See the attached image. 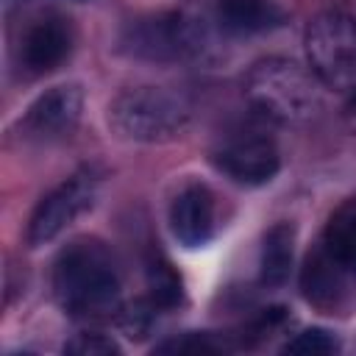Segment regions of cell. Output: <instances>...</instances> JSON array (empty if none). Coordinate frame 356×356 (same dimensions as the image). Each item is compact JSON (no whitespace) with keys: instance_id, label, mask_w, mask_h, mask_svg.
Instances as JSON below:
<instances>
[{"instance_id":"6da1fadb","label":"cell","mask_w":356,"mask_h":356,"mask_svg":"<svg viewBox=\"0 0 356 356\" xmlns=\"http://www.w3.org/2000/svg\"><path fill=\"white\" fill-rule=\"evenodd\" d=\"M53 295L78 320H106L120 309V270L97 239H72L53 261Z\"/></svg>"},{"instance_id":"7a4b0ae2","label":"cell","mask_w":356,"mask_h":356,"mask_svg":"<svg viewBox=\"0 0 356 356\" xmlns=\"http://www.w3.org/2000/svg\"><path fill=\"white\" fill-rule=\"evenodd\" d=\"M323 89L312 67L281 56L256 61L242 81L245 100L261 117L281 125H300L317 117L323 108Z\"/></svg>"},{"instance_id":"3957f363","label":"cell","mask_w":356,"mask_h":356,"mask_svg":"<svg viewBox=\"0 0 356 356\" xmlns=\"http://www.w3.org/2000/svg\"><path fill=\"white\" fill-rule=\"evenodd\" d=\"M189 106L161 86H128L108 103V125L125 142L164 145L189 128Z\"/></svg>"},{"instance_id":"277c9868","label":"cell","mask_w":356,"mask_h":356,"mask_svg":"<svg viewBox=\"0 0 356 356\" xmlns=\"http://www.w3.org/2000/svg\"><path fill=\"white\" fill-rule=\"evenodd\" d=\"M303 44L320 83L356 106V19L342 11L317 14L306 28Z\"/></svg>"},{"instance_id":"5b68a950","label":"cell","mask_w":356,"mask_h":356,"mask_svg":"<svg viewBox=\"0 0 356 356\" xmlns=\"http://www.w3.org/2000/svg\"><path fill=\"white\" fill-rule=\"evenodd\" d=\"M206 42L209 39L203 25L181 11H164L134 19L122 33V50L128 56L159 64L200 58L209 47Z\"/></svg>"},{"instance_id":"8992f818","label":"cell","mask_w":356,"mask_h":356,"mask_svg":"<svg viewBox=\"0 0 356 356\" xmlns=\"http://www.w3.org/2000/svg\"><path fill=\"white\" fill-rule=\"evenodd\" d=\"M100 192V172L95 167H81L70 178H64L56 189H50L33 209L28 222V245L42 248L61 236L78 217H83Z\"/></svg>"},{"instance_id":"52a82bcc","label":"cell","mask_w":356,"mask_h":356,"mask_svg":"<svg viewBox=\"0 0 356 356\" xmlns=\"http://www.w3.org/2000/svg\"><path fill=\"white\" fill-rule=\"evenodd\" d=\"M83 86L81 83H56L44 89L22 114L19 131L31 142H61L75 134L83 117Z\"/></svg>"},{"instance_id":"ba28073f","label":"cell","mask_w":356,"mask_h":356,"mask_svg":"<svg viewBox=\"0 0 356 356\" xmlns=\"http://www.w3.org/2000/svg\"><path fill=\"white\" fill-rule=\"evenodd\" d=\"M211 161L228 181L239 186L270 184L281 170V153L275 142L256 131L228 136L222 145L211 150Z\"/></svg>"},{"instance_id":"9c48e42d","label":"cell","mask_w":356,"mask_h":356,"mask_svg":"<svg viewBox=\"0 0 356 356\" xmlns=\"http://www.w3.org/2000/svg\"><path fill=\"white\" fill-rule=\"evenodd\" d=\"M72 42V25L64 14H39L28 22V28L19 36V67L28 75H47L70 58Z\"/></svg>"},{"instance_id":"30bf717a","label":"cell","mask_w":356,"mask_h":356,"mask_svg":"<svg viewBox=\"0 0 356 356\" xmlns=\"http://www.w3.org/2000/svg\"><path fill=\"white\" fill-rule=\"evenodd\" d=\"M300 292L314 309L325 314H342L356 300V275L337 264L317 242L306 253L300 270Z\"/></svg>"},{"instance_id":"8fae6325","label":"cell","mask_w":356,"mask_h":356,"mask_svg":"<svg viewBox=\"0 0 356 356\" xmlns=\"http://www.w3.org/2000/svg\"><path fill=\"white\" fill-rule=\"evenodd\" d=\"M214 195L203 184L184 186L170 203V231L184 248H203L214 236Z\"/></svg>"},{"instance_id":"7c38bea8","label":"cell","mask_w":356,"mask_h":356,"mask_svg":"<svg viewBox=\"0 0 356 356\" xmlns=\"http://www.w3.org/2000/svg\"><path fill=\"white\" fill-rule=\"evenodd\" d=\"M217 25L234 36L267 33L286 22V11L275 0H217Z\"/></svg>"},{"instance_id":"4fadbf2b","label":"cell","mask_w":356,"mask_h":356,"mask_svg":"<svg viewBox=\"0 0 356 356\" xmlns=\"http://www.w3.org/2000/svg\"><path fill=\"white\" fill-rule=\"evenodd\" d=\"M295 259V225L275 222L261 236V259H259V278L264 286L286 284Z\"/></svg>"},{"instance_id":"5bb4252c","label":"cell","mask_w":356,"mask_h":356,"mask_svg":"<svg viewBox=\"0 0 356 356\" xmlns=\"http://www.w3.org/2000/svg\"><path fill=\"white\" fill-rule=\"evenodd\" d=\"M320 248L356 275V200H345L331 211L320 236Z\"/></svg>"},{"instance_id":"9a60e30c","label":"cell","mask_w":356,"mask_h":356,"mask_svg":"<svg viewBox=\"0 0 356 356\" xmlns=\"http://www.w3.org/2000/svg\"><path fill=\"white\" fill-rule=\"evenodd\" d=\"M147 298L159 309H175L184 303V284L181 275L172 270V264L164 256H153L147 261Z\"/></svg>"},{"instance_id":"2e32d148","label":"cell","mask_w":356,"mask_h":356,"mask_svg":"<svg viewBox=\"0 0 356 356\" xmlns=\"http://www.w3.org/2000/svg\"><path fill=\"white\" fill-rule=\"evenodd\" d=\"M159 312L161 309L150 298H139V300H131V303H120V309L114 314V323L128 339H145L150 334Z\"/></svg>"},{"instance_id":"e0dca14e","label":"cell","mask_w":356,"mask_h":356,"mask_svg":"<svg viewBox=\"0 0 356 356\" xmlns=\"http://www.w3.org/2000/svg\"><path fill=\"white\" fill-rule=\"evenodd\" d=\"M337 350H339V339L325 328H303L284 345V353H298V356H325Z\"/></svg>"},{"instance_id":"ac0fdd59","label":"cell","mask_w":356,"mask_h":356,"mask_svg":"<svg viewBox=\"0 0 356 356\" xmlns=\"http://www.w3.org/2000/svg\"><path fill=\"white\" fill-rule=\"evenodd\" d=\"M64 353H75V356H117L120 345L111 337L100 334V331H81L70 342H64Z\"/></svg>"},{"instance_id":"d6986e66","label":"cell","mask_w":356,"mask_h":356,"mask_svg":"<svg viewBox=\"0 0 356 356\" xmlns=\"http://www.w3.org/2000/svg\"><path fill=\"white\" fill-rule=\"evenodd\" d=\"M222 348L225 345L211 339V334H184L156 345V353H220Z\"/></svg>"}]
</instances>
